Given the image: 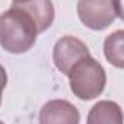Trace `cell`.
Here are the masks:
<instances>
[{"instance_id": "obj_1", "label": "cell", "mask_w": 124, "mask_h": 124, "mask_svg": "<svg viewBox=\"0 0 124 124\" xmlns=\"http://www.w3.org/2000/svg\"><path fill=\"white\" fill-rule=\"evenodd\" d=\"M38 28L26 12L12 6L0 15V46L15 55L25 54L36 42Z\"/></svg>"}, {"instance_id": "obj_2", "label": "cell", "mask_w": 124, "mask_h": 124, "mask_svg": "<svg viewBox=\"0 0 124 124\" xmlns=\"http://www.w3.org/2000/svg\"><path fill=\"white\" fill-rule=\"evenodd\" d=\"M66 77L69 78L71 91L82 101H90L100 97L107 84L105 69L93 56L79 61Z\"/></svg>"}, {"instance_id": "obj_3", "label": "cell", "mask_w": 124, "mask_h": 124, "mask_svg": "<svg viewBox=\"0 0 124 124\" xmlns=\"http://www.w3.org/2000/svg\"><path fill=\"white\" fill-rule=\"evenodd\" d=\"M77 13L81 23L91 31H104L117 17L114 0H78Z\"/></svg>"}, {"instance_id": "obj_4", "label": "cell", "mask_w": 124, "mask_h": 124, "mask_svg": "<svg viewBox=\"0 0 124 124\" xmlns=\"http://www.w3.org/2000/svg\"><path fill=\"white\" fill-rule=\"evenodd\" d=\"M91 56L88 46L75 36H62L54 46V62L58 71L68 75L79 61Z\"/></svg>"}, {"instance_id": "obj_5", "label": "cell", "mask_w": 124, "mask_h": 124, "mask_svg": "<svg viewBox=\"0 0 124 124\" xmlns=\"http://www.w3.org/2000/svg\"><path fill=\"white\" fill-rule=\"evenodd\" d=\"M78 108L66 100H51L39 113V124H79Z\"/></svg>"}, {"instance_id": "obj_6", "label": "cell", "mask_w": 124, "mask_h": 124, "mask_svg": "<svg viewBox=\"0 0 124 124\" xmlns=\"http://www.w3.org/2000/svg\"><path fill=\"white\" fill-rule=\"evenodd\" d=\"M12 6H16L28 13V16L36 25L38 32L48 31L55 19V9L51 0H25V1H13Z\"/></svg>"}, {"instance_id": "obj_7", "label": "cell", "mask_w": 124, "mask_h": 124, "mask_svg": "<svg viewBox=\"0 0 124 124\" xmlns=\"http://www.w3.org/2000/svg\"><path fill=\"white\" fill-rule=\"evenodd\" d=\"M87 124H124L123 110L116 101L101 100L91 107Z\"/></svg>"}, {"instance_id": "obj_8", "label": "cell", "mask_w": 124, "mask_h": 124, "mask_svg": "<svg viewBox=\"0 0 124 124\" xmlns=\"http://www.w3.org/2000/svg\"><path fill=\"white\" fill-rule=\"evenodd\" d=\"M104 56L116 68L124 69V31H116L104 40Z\"/></svg>"}, {"instance_id": "obj_9", "label": "cell", "mask_w": 124, "mask_h": 124, "mask_svg": "<svg viewBox=\"0 0 124 124\" xmlns=\"http://www.w3.org/2000/svg\"><path fill=\"white\" fill-rule=\"evenodd\" d=\"M6 84H7V74L6 69L0 65V105H1V95H3V90L6 88Z\"/></svg>"}, {"instance_id": "obj_10", "label": "cell", "mask_w": 124, "mask_h": 124, "mask_svg": "<svg viewBox=\"0 0 124 124\" xmlns=\"http://www.w3.org/2000/svg\"><path fill=\"white\" fill-rule=\"evenodd\" d=\"M114 7H116V15L124 22V0H114Z\"/></svg>"}, {"instance_id": "obj_11", "label": "cell", "mask_w": 124, "mask_h": 124, "mask_svg": "<svg viewBox=\"0 0 124 124\" xmlns=\"http://www.w3.org/2000/svg\"><path fill=\"white\" fill-rule=\"evenodd\" d=\"M13 1H25V0H13Z\"/></svg>"}, {"instance_id": "obj_12", "label": "cell", "mask_w": 124, "mask_h": 124, "mask_svg": "<svg viewBox=\"0 0 124 124\" xmlns=\"http://www.w3.org/2000/svg\"><path fill=\"white\" fill-rule=\"evenodd\" d=\"M0 124H4V123H1V121H0Z\"/></svg>"}]
</instances>
